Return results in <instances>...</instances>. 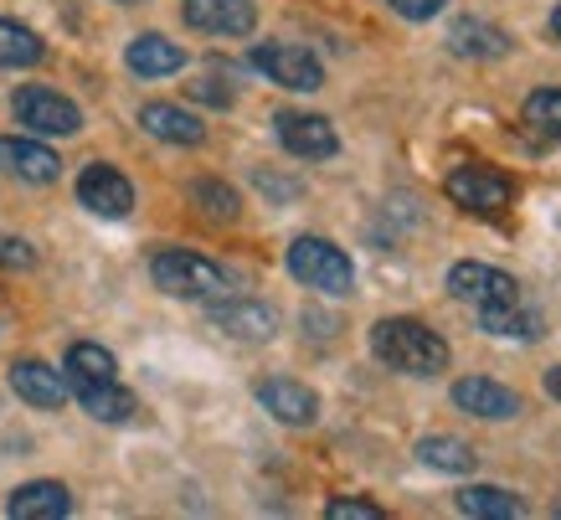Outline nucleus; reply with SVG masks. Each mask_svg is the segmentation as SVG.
<instances>
[{
	"instance_id": "obj_2",
	"label": "nucleus",
	"mask_w": 561,
	"mask_h": 520,
	"mask_svg": "<svg viewBox=\"0 0 561 520\" xmlns=\"http://www.w3.org/2000/svg\"><path fill=\"white\" fill-rule=\"evenodd\" d=\"M150 279L171 299H202V304L221 299L232 289L221 263H211V258H202V252H191V248H160L150 258Z\"/></svg>"
},
{
	"instance_id": "obj_29",
	"label": "nucleus",
	"mask_w": 561,
	"mask_h": 520,
	"mask_svg": "<svg viewBox=\"0 0 561 520\" xmlns=\"http://www.w3.org/2000/svg\"><path fill=\"white\" fill-rule=\"evenodd\" d=\"M0 269H36V248L26 237H0Z\"/></svg>"
},
{
	"instance_id": "obj_35",
	"label": "nucleus",
	"mask_w": 561,
	"mask_h": 520,
	"mask_svg": "<svg viewBox=\"0 0 561 520\" xmlns=\"http://www.w3.org/2000/svg\"><path fill=\"white\" fill-rule=\"evenodd\" d=\"M114 5H145V0H114Z\"/></svg>"
},
{
	"instance_id": "obj_6",
	"label": "nucleus",
	"mask_w": 561,
	"mask_h": 520,
	"mask_svg": "<svg viewBox=\"0 0 561 520\" xmlns=\"http://www.w3.org/2000/svg\"><path fill=\"white\" fill-rule=\"evenodd\" d=\"M248 63H253V72H263L273 88H289V93H314V88H324L320 57L309 47H299V42H257V47L248 52Z\"/></svg>"
},
{
	"instance_id": "obj_5",
	"label": "nucleus",
	"mask_w": 561,
	"mask_h": 520,
	"mask_svg": "<svg viewBox=\"0 0 561 520\" xmlns=\"http://www.w3.org/2000/svg\"><path fill=\"white\" fill-rule=\"evenodd\" d=\"M11 109H16V124H26L32 135L72 139L78 129H83V109H78V103H72L68 93H57V88H47V83H26V88H16Z\"/></svg>"
},
{
	"instance_id": "obj_3",
	"label": "nucleus",
	"mask_w": 561,
	"mask_h": 520,
	"mask_svg": "<svg viewBox=\"0 0 561 520\" xmlns=\"http://www.w3.org/2000/svg\"><path fill=\"white\" fill-rule=\"evenodd\" d=\"M284 263H289V273L299 279V284L314 289V294H324V299L356 294V263H351V252L335 248L330 237H294Z\"/></svg>"
},
{
	"instance_id": "obj_33",
	"label": "nucleus",
	"mask_w": 561,
	"mask_h": 520,
	"mask_svg": "<svg viewBox=\"0 0 561 520\" xmlns=\"http://www.w3.org/2000/svg\"><path fill=\"white\" fill-rule=\"evenodd\" d=\"M541 386H546V397H551V403H561V366H551L541 376Z\"/></svg>"
},
{
	"instance_id": "obj_20",
	"label": "nucleus",
	"mask_w": 561,
	"mask_h": 520,
	"mask_svg": "<svg viewBox=\"0 0 561 520\" xmlns=\"http://www.w3.org/2000/svg\"><path fill=\"white\" fill-rule=\"evenodd\" d=\"M68 397H78V407L93 422H129L139 412L135 392L119 382H68Z\"/></svg>"
},
{
	"instance_id": "obj_1",
	"label": "nucleus",
	"mask_w": 561,
	"mask_h": 520,
	"mask_svg": "<svg viewBox=\"0 0 561 520\" xmlns=\"http://www.w3.org/2000/svg\"><path fill=\"white\" fill-rule=\"evenodd\" d=\"M371 355L387 371H397V376H438V371H448V361H454L448 340H443L433 325L408 319V315L376 319L371 325Z\"/></svg>"
},
{
	"instance_id": "obj_32",
	"label": "nucleus",
	"mask_w": 561,
	"mask_h": 520,
	"mask_svg": "<svg viewBox=\"0 0 561 520\" xmlns=\"http://www.w3.org/2000/svg\"><path fill=\"white\" fill-rule=\"evenodd\" d=\"M257 191L273 196V202H294V196H299V181H278V176H268V170H257Z\"/></svg>"
},
{
	"instance_id": "obj_8",
	"label": "nucleus",
	"mask_w": 561,
	"mask_h": 520,
	"mask_svg": "<svg viewBox=\"0 0 561 520\" xmlns=\"http://www.w3.org/2000/svg\"><path fill=\"white\" fill-rule=\"evenodd\" d=\"M273 135H278V145L294 160H335L341 155V135H335V124L324 114H294V109H284V114L273 118Z\"/></svg>"
},
{
	"instance_id": "obj_21",
	"label": "nucleus",
	"mask_w": 561,
	"mask_h": 520,
	"mask_svg": "<svg viewBox=\"0 0 561 520\" xmlns=\"http://www.w3.org/2000/svg\"><path fill=\"white\" fill-rule=\"evenodd\" d=\"M454 505L474 520H520L526 516V500L500 485H463L459 495H454Z\"/></svg>"
},
{
	"instance_id": "obj_15",
	"label": "nucleus",
	"mask_w": 561,
	"mask_h": 520,
	"mask_svg": "<svg viewBox=\"0 0 561 520\" xmlns=\"http://www.w3.org/2000/svg\"><path fill=\"white\" fill-rule=\"evenodd\" d=\"M515 47V36L494 21H479V16H459L448 26V52L454 57H469V63H494Z\"/></svg>"
},
{
	"instance_id": "obj_17",
	"label": "nucleus",
	"mask_w": 561,
	"mask_h": 520,
	"mask_svg": "<svg viewBox=\"0 0 561 520\" xmlns=\"http://www.w3.org/2000/svg\"><path fill=\"white\" fill-rule=\"evenodd\" d=\"M5 516L11 520H62L72 516V489L62 479H32L21 485L11 500H5Z\"/></svg>"
},
{
	"instance_id": "obj_36",
	"label": "nucleus",
	"mask_w": 561,
	"mask_h": 520,
	"mask_svg": "<svg viewBox=\"0 0 561 520\" xmlns=\"http://www.w3.org/2000/svg\"><path fill=\"white\" fill-rule=\"evenodd\" d=\"M557 516H561V510H557Z\"/></svg>"
},
{
	"instance_id": "obj_12",
	"label": "nucleus",
	"mask_w": 561,
	"mask_h": 520,
	"mask_svg": "<svg viewBox=\"0 0 561 520\" xmlns=\"http://www.w3.org/2000/svg\"><path fill=\"white\" fill-rule=\"evenodd\" d=\"M211 325H217L221 336H232V340H253V346H263V340L278 336V309L263 299H211Z\"/></svg>"
},
{
	"instance_id": "obj_9",
	"label": "nucleus",
	"mask_w": 561,
	"mask_h": 520,
	"mask_svg": "<svg viewBox=\"0 0 561 520\" xmlns=\"http://www.w3.org/2000/svg\"><path fill=\"white\" fill-rule=\"evenodd\" d=\"M454 407L479 422H511L526 412V397L515 386L494 382V376H459L454 382Z\"/></svg>"
},
{
	"instance_id": "obj_10",
	"label": "nucleus",
	"mask_w": 561,
	"mask_h": 520,
	"mask_svg": "<svg viewBox=\"0 0 561 520\" xmlns=\"http://www.w3.org/2000/svg\"><path fill=\"white\" fill-rule=\"evenodd\" d=\"M448 294L463 304H474V309H484V304H515L520 299V284H515L505 269H494V263L463 258V263L448 269Z\"/></svg>"
},
{
	"instance_id": "obj_7",
	"label": "nucleus",
	"mask_w": 561,
	"mask_h": 520,
	"mask_svg": "<svg viewBox=\"0 0 561 520\" xmlns=\"http://www.w3.org/2000/svg\"><path fill=\"white\" fill-rule=\"evenodd\" d=\"M78 202L103 222H124L135 212V181L119 166H108V160H88L78 170Z\"/></svg>"
},
{
	"instance_id": "obj_24",
	"label": "nucleus",
	"mask_w": 561,
	"mask_h": 520,
	"mask_svg": "<svg viewBox=\"0 0 561 520\" xmlns=\"http://www.w3.org/2000/svg\"><path fill=\"white\" fill-rule=\"evenodd\" d=\"M62 376L68 382H119V361H114V351H103L93 340H78L62 355Z\"/></svg>"
},
{
	"instance_id": "obj_25",
	"label": "nucleus",
	"mask_w": 561,
	"mask_h": 520,
	"mask_svg": "<svg viewBox=\"0 0 561 520\" xmlns=\"http://www.w3.org/2000/svg\"><path fill=\"white\" fill-rule=\"evenodd\" d=\"M186 196H191V206H196L202 217H211V222H238V217H242V196H238V191H232L227 181H217V176H202V181H191Z\"/></svg>"
},
{
	"instance_id": "obj_31",
	"label": "nucleus",
	"mask_w": 561,
	"mask_h": 520,
	"mask_svg": "<svg viewBox=\"0 0 561 520\" xmlns=\"http://www.w3.org/2000/svg\"><path fill=\"white\" fill-rule=\"evenodd\" d=\"M387 5H391V11H397L402 21H433L443 5H448V0H387Z\"/></svg>"
},
{
	"instance_id": "obj_26",
	"label": "nucleus",
	"mask_w": 561,
	"mask_h": 520,
	"mask_svg": "<svg viewBox=\"0 0 561 520\" xmlns=\"http://www.w3.org/2000/svg\"><path fill=\"white\" fill-rule=\"evenodd\" d=\"M42 57H47V42L32 26L0 16V68H36Z\"/></svg>"
},
{
	"instance_id": "obj_23",
	"label": "nucleus",
	"mask_w": 561,
	"mask_h": 520,
	"mask_svg": "<svg viewBox=\"0 0 561 520\" xmlns=\"http://www.w3.org/2000/svg\"><path fill=\"white\" fill-rule=\"evenodd\" d=\"M417 459H423L427 470H438V474H474V464H479L474 443H463V438H454V433L417 438Z\"/></svg>"
},
{
	"instance_id": "obj_22",
	"label": "nucleus",
	"mask_w": 561,
	"mask_h": 520,
	"mask_svg": "<svg viewBox=\"0 0 561 520\" xmlns=\"http://www.w3.org/2000/svg\"><path fill=\"white\" fill-rule=\"evenodd\" d=\"M474 315H479V325L500 340H541L546 336V319L536 315V309H520V299L515 304H484V309H474Z\"/></svg>"
},
{
	"instance_id": "obj_34",
	"label": "nucleus",
	"mask_w": 561,
	"mask_h": 520,
	"mask_svg": "<svg viewBox=\"0 0 561 520\" xmlns=\"http://www.w3.org/2000/svg\"><path fill=\"white\" fill-rule=\"evenodd\" d=\"M546 26H551V36H557V42H561V5H557V11H551V21H546Z\"/></svg>"
},
{
	"instance_id": "obj_18",
	"label": "nucleus",
	"mask_w": 561,
	"mask_h": 520,
	"mask_svg": "<svg viewBox=\"0 0 561 520\" xmlns=\"http://www.w3.org/2000/svg\"><path fill=\"white\" fill-rule=\"evenodd\" d=\"M11 386H16L21 403L42 407V412H57V407L68 403V376H62V371H51L47 361H32V355L11 366Z\"/></svg>"
},
{
	"instance_id": "obj_13",
	"label": "nucleus",
	"mask_w": 561,
	"mask_h": 520,
	"mask_svg": "<svg viewBox=\"0 0 561 520\" xmlns=\"http://www.w3.org/2000/svg\"><path fill=\"white\" fill-rule=\"evenodd\" d=\"M257 403L268 418H278L284 428H309V422H320V392L305 382H294V376H268V382H257Z\"/></svg>"
},
{
	"instance_id": "obj_16",
	"label": "nucleus",
	"mask_w": 561,
	"mask_h": 520,
	"mask_svg": "<svg viewBox=\"0 0 561 520\" xmlns=\"http://www.w3.org/2000/svg\"><path fill=\"white\" fill-rule=\"evenodd\" d=\"M124 68L135 72V78H171V72L186 68V47L160 32H145L124 47Z\"/></svg>"
},
{
	"instance_id": "obj_14",
	"label": "nucleus",
	"mask_w": 561,
	"mask_h": 520,
	"mask_svg": "<svg viewBox=\"0 0 561 520\" xmlns=\"http://www.w3.org/2000/svg\"><path fill=\"white\" fill-rule=\"evenodd\" d=\"M0 166L26 185H51L62 176V160L42 139H21V135H0Z\"/></svg>"
},
{
	"instance_id": "obj_30",
	"label": "nucleus",
	"mask_w": 561,
	"mask_h": 520,
	"mask_svg": "<svg viewBox=\"0 0 561 520\" xmlns=\"http://www.w3.org/2000/svg\"><path fill=\"white\" fill-rule=\"evenodd\" d=\"M191 99L211 103V109H232V88L221 83V78H202V83H191Z\"/></svg>"
},
{
	"instance_id": "obj_4",
	"label": "nucleus",
	"mask_w": 561,
	"mask_h": 520,
	"mask_svg": "<svg viewBox=\"0 0 561 520\" xmlns=\"http://www.w3.org/2000/svg\"><path fill=\"white\" fill-rule=\"evenodd\" d=\"M443 191H448V202L474 212V217H500L515 202V176H505L500 166H484V160H463L448 170Z\"/></svg>"
},
{
	"instance_id": "obj_27",
	"label": "nucleus",
	"mask_w": 561,
	"mask_h": 520,
	"mask_svg": "<svg viewBox=\"0 0 561 520\" xmlns=\"http://www.w3.org/2000/svg\"><path fill=\"white\" fill-rule=\"evenodd\" d=\"M520 118H526L541 139L561 145V88H536L526 99V109H520Z\"/></svg>"
},
{
	"instance_id": "obj_11",
	"label": "nucleus",
	"mask_w": 561,
	"mask_h": 520,
	"mask_svg": "<svg viewBox=\"0 0 561 520\" xmlns=\"http://www.w3.org/2000/svg\"><path fill=\"white\" fill-rule=\"evenodd\" d=\"M181 21L206 36H253L257 5L253 0H181Z\"/></svg>"
},
{
	"instance_id": "obj_19",
	"label": "nucleus",
	"mask_w": 561,
	"mask_h": 520,
	"mask_svg": "<svg viewBox=\"0 0 561 520\" xmlns=\"http://www.w3.org/2000/svg\"><path fill=\"white\" fill-rule=\"evenodd\" d=\"M139 124H145V135L165 139V145H186V150L206 145V124L191 109H181V103H145Z\"/></svg>"
},
{
	"instance_id": "obj_28",
	"label": "nucleus",
	"mask_w": 561,
	"mask_h": 520,
	"mask_svg": "<svg viewBox=\"0 0 561 520\" xmlns=\"http://www.w3.org/2000/svg\"><path fill=\"white\" fill-rule=\"evenodd\" d=\"M324 520H387V510L376 500H330L324 505Z\"/></svg>"
}]
</instances>
